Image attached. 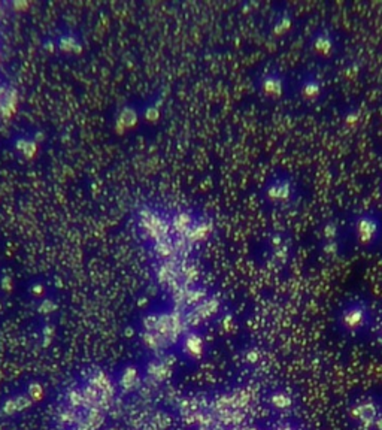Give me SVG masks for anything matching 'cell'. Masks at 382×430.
Here are the masks:
<instances>
[{"mask_svg": "<svg viewBox=\"0 0 382 430\" xmlns=\"http://www.w3.org/2000/svg\"><path fill=\"white\" fill-rule=\"evenodd\" d=\"M351 430H382V393H358L346 405Z\"/></svg>", "mask_w": 382, "mask_h": 430, "instance_id": "1", "label": "cell"}, {"mask_svg": "<svg viewBox=\"0 0 382 430\" xmlns=\"http://www.w3.org/2000/svg\"><path fill=\"white\" fill-rule=\"evenodd\" d=\"M375 314L369 300L363 298L346 299L337 311V329L348 337H362L375 326Z\"/></svg>", "mask_w": 382, "mask_h": 430, "instance_id": "2", "label": "cell"}, {"mask_svg": "<svg viewBox=\"0 0 382 430\" xmlns=\"http://www.w3.org/2000/svg\"><path fill=\"white\" fill-rule=\"evenodd\" d=\"M353 233L360 247L372 248L382 238V220L374 211L358 213L353 220Z\"/></svg>", "mask_w": 382, "mask_h": 430, "instance_id": "3", "label": "cell"}, {"mask_svg": "<svg viewBox=\"0 0 382 430\" xmlns=\"http://www.w3.org/2000/svg\"><path fill=\"white\" fill-rule=\"evenodd\" d=\"M297 193L296 183L289 174L281 172L280 175H275L264 188V194H266L268 201L273 205L286 206L294 201Z\"/></svg>", "mask_w": 382, "mask_h": 430, "instance_id": "4", "label": "cell"}, {"mask_svg": "<svg viewBox=\"0 0 382 430\" xmlns=\"http://www.w3.org/2000/svg\"><path fill=\"white\" fill-rule=\"evenodd\" d=\"M321 251L327 257H337L342 251V230L335 220H330L321 227Z\"/></svg>", "mask_w": 382, "mask_h": 430, "instance_id": "5", "label": "cell"}, {"mask_svg": "<svg viewBox=\"0 0 382 430\" xmlns=\"http://www.w3.org/2000/svg\"><path fill=\"white\" fill-rule=\"evenodd\" d=\"M299 91L303 99L314 102L321 98V94L324 91V82L316 72L314 70L305 72L302 73V77L299 79Z\"/></svg>", "mask_w": 382, "mask_h": 430, "instance_id": "6", "label": "cell"}, {"mask_svg": "<svg viewBox=\"0 0 382 430\" xmlns=\"http://www.w3.org/2000/svg\"><path fill=\"white\" fill-rule=\"evenodd\" d=\"M311 48L315 54L327 57L330 56L336 48V36L328 27L316 29L311 36Z\"/></svg>", "mask_w": 382, "mask_h": 430, "instance_id": "7", "label": "cell"}, {"mask_svg": "<svg viewBox=\"0 0 382 430\" xmlns=\"http://www.w3.org/2000/svg\"><path fill=\"white\" fill-rule=\"evenodd\" d=\"M261 86V91L266 94V96L270 98H280L284 94L285 87H286V81L284 73L280 70H268L264 75L261 77L260 81Z\"/></svg>", "mask_w": 382, "mask_h": 430, "instance_id": "8", "label": "cell"}, {"mask_svg": "<svg viewBox=\"0 0 382 430\" xmlns=\"http://www.w3.org/2000/svg\"><path fill=\"white\" fill-rule=\"evenodd\" d=\"M293 26V17L291 14L289 13V10H281V13L277 14V17H275V21L272 24V29H273V33L278 35V36H282L284 33H286Z\"/></svg>", "mask_w": 382, "mask_h": 430, "instance_id": "9", "label": "cell"}, {"mask_svg": "<svg viewBox=\"0 0 382 430\" xmlns=\"http://www.w3.org/2000/svg\"><path fill=\"white\" fill-rule=\"evenodd\" d=\"M293 397L286 393V392H277V393H272V397H270V405L275 408V410H278L281 413H286L293 410Z\"/></svg>", "mask_w": 382, "mask_h": 430, "instance_id": "10", "label": "cell"}, {"mask_svg": "<svg viewBox=\"0 0 382 430\" xmlns=\"http://www.w3.org/2000/svg\"><path fill=\"white\" fill-rule=\"evenodd\" d=\"M375 332H376L378 342L382 345V314H381V317L376 318L375 321Z\"/></svg>", "mask_w": 382, "mask_h": 430, "instance_id": "11", "label": "cell"}]
</instances>
